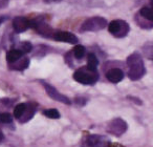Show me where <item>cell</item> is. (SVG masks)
<instances>
[{"label":"cell","instance_id":"1","mask_svg":"<svg viewBox=\"0 0 153 147\" xmlns=\"http://www.w3.org/2000/svg\"><path fill=\"white\" fill-rule=\"evenodd\" d=\"M127 65L129 67L128 76H129V78L132 81L140 80L146 72V68H145L143 59L140 54L137 53L131 54L127 58Z\"/></svg>","mask_w":153,"mask_h":147},{"label":"cell","instance_id":"2","mask_svg":"<svg viewBox=\"0 0 153 147\" xmlns=\"http://www.w3.org/2000/svg\"><path fill=\"white\" fill-rule=\"evenodd\" d=\"M74 79L81 84L92 85L98 81L99 75L97 72V69H90L88 66H85V67L80 68L74 72Z\"/></svg>","mask_w":153,"mask_h":147},{"label":"cell","instance_id":"3","mask_svg":"<svg viewBox=\"0 0 153 147\" xmlns=\"http://www.w3.org/2000/svg\"><path fill=\"white\" fill-rule=\"evenodd\" d=\"M108 31L117 38L125 37L129 32V25L123 20H113L108 24Z\"/></svg>","mask_w":153,"mask_h":147},{"label":"cell","instance_id":"4","mask_svg":"<svg viewBox=\"0 0 153 147\" xmlns=\"http://www.w3.org/2000/svg\"><path fill=\"white\" fill-rule=\"evenodd\" d=\"M107 25L106 19L102 17H92L87 19L81 26L82 32H86V31H91V32H96V31L103 30L105 26Z\"/></svg>","mask_w":153,"mask_h":147},{"label":"cell","instance_id":"5","mask_svg":"<svg viewBox=\"0 0 153 147\" xmlns=\"http://www.w3.org/2000/svg\"><path fill=\"white\" fill-rule=\"evenodd\" d=\"M42 84H43V86H44L45 90H46L47 95H48L51 99H53V100H56V101H59V102H62V103H64V104H67V105L70 104L69 99L66 96H64V95L60 94L53 86H51V84H48V83H45V82H42Z\"/></svg>","mask_w":153,"mask_h":147},{"label":"cell","instance_id":"6","mask_svg":"<svg viewBox=\"0 0 153 147\" xmlns=\"http://www.w3.org/2000/svg\"><path fill=\"white\" fill-rule=\"evenodd\" d=\"M108 130L114 136H122L127 130V123L124 120L117 118V119H114L110 122L108 126Z\"/></svg>","mask_w":153,"mask_h":147},{"label":"cell","instance_id":"7","mask_svg":"<svg viewBox=\"0 0 153 147\" xmlns=\"http://www.w3.org/2000/svg\"><path fill=\"white\" fill-rule=\"evenodd\" d=\"M84 147H109V142L102 136H92L87 137Z\"/></svg>","mask_w":153,"mask_h":147},{"label":"cell","instance_id":"8","mask_svg":"<svg viewBox=\"0 0 153 147\" xmlns=\"http://www.w3.org/2000/svg\"><path fill=\"white\" fill-rule=\"evenodd\" d=\"M30 21L25 17H16L13 20V28L17 33L25 32L28 28H30Z\"/></svg>","mask_w":153,"mask_h":147},{"label":"cell","instance_id":"9","mask_svg":"<svg viewBox=\"0 0 153 147\" xmlns=\"http://www.w3.org/2000/svg\"><path fill=\"white\" fill-rule=\"evenodd\" d=\"M53 38L57 41H61V42H67L70 44H76L78 42V38L76 35H74L72 33L69 32H59L56 33Z\"/></svg>","mask_w":153,"mask_h":147},{"label":"cell","instance_id":"10","mask_svg":"<svg viewBox=\"0 0 153 147\" xmlns=\"http://www.w3.org/2000/svg\"><path fill=\"white\" fill-rule=\"evenodd\" d=\"M106 78L112 83H119L124 79V72L120 68H111L107 72Z\"/></svg>","mask_w":153,"mask_h":147},{"label":"cell","instance_id":"11","mask_svg":"<svg viewBox=\"0 0 153 147\" xmlns=\"http://www.w3.org/2000/svg\"><path fill=\"white\" fill-rule=\"evenodd\" d=\"M35 109H36V105L35 104H26L24 113L22 115V117L20 118L19 120L21 122H26V121H28V120H30L35 113Z\"/></svg>","mask_w":153,"mask_h":147},{"label":"cell","instance_id":"12","mask_svg":"<svg viewBox=\"0 0 153 147\" xmlns=\"http://www.w3.org/2000/svg\"><path fill=\"white\" fill-rule=\"evenodd\" d=\"M30 65V60L27 58H20L19 60H17L16 62L12 63V68L14 69H17V70H23L25 68L28 67Z\"/></svg>","mask_w":153,"mask_h":147},{"label":"cell","instance_id":"13","mask_svg":"<svg viewBox=\"0 0 153 147\" xmlns=\"http://www.w3.org/2000/svg\"><path fill=\"white\" fill-rule=\"evenodd\" d=\"M23 53L20 49H11L9 53L7 54V60L10 63H14L17 60H19L22 57Z\"/></svg>","mask_w":153,"mask_h":147},{"label":"cell","instance_id":"14","mask_svg":"<svg viewBox=\"0 0 153 147\" xmlns=\"http://www.w3.org/2000/svg\"><path fill=\"white\" fill-rule=\"evenodd\" d=\"M99 65V60L94 54H89L87 57V66L90 69H97Z\"/></svg>","mask_w":153,"mask_h":147},{"label":"cell","instance_id":"15","mask_svg":"<svg viewBox=\"0 0 153 147\" xmlns=\"http://www.w3.org/2000/svg\"><path fill=\"white\" fill-rule=\"evenodd\" d=\"M140 14L144 18H146V19L150 20V21H153V9L145 7H143V9H140Z\"/></svg>","mask_w":153,"mask_h":147},{"label":"cell","instance_id":"16","mask_svg":"<svg viewBox=\"0 0 153 147\" xmlns=\"http://www.w3.org/2000/svg\"><path fill=\"white\" fill-rule=\"evenodd\" d=\"M25 107H26L25 103H21V104H18L17 106L15 107V109H14V116H15V118H17V119L19 120L20 118L22 117V115L24 113Z\"/></svg>","mask_w":153,"mask_h":147},{"label":"cell","instance_id":"17","mask_svg":"<svg viewBox=\"0 0 153 147\" xmlns=\"http://www.w3.org/2000/svg\"><path fill=\"white\" fill-rule=\"evenodd\" d=\"M74 55L76 59H81V58H83L84 55H85V47H84L83 45H80V44L76 45L74 49Z\"/></svg>","mask_w":153,"mask_h":147},{"label":"cell","instance_id":"18","mask_svg":"<svg viewBox=\"0 0 153 147\" xmlns=\"http://www.w3.org/2000/svg\"><path fill=\"white\" fill-rule=\"evenodd\" d=\"M43 115L46 116L47 118H51V119H59V118H60L59 110H58V109H56V108L46 109V110L43 111Z\"/></svg>","mask_w":153,"mask_h":147},{"label":"cell","instance_id":"19","mask_svg":"<svg viewBox=\"0 0 153 147\" xmlns=\"http://www.w3.org/2000/svg\"><path fill=\"white\" fill-rule=\"evenodd\" d=\"M144 51V54L148 59L153 60V43H148L144 46L143 49Z\"/></svg>","mask_w":153,"mask_h":147},{"label":"cell","instance_id":"20","mask_svg":"<svg viewBox=\"0 0 153 147\" xmlns=\"http://www.w3.org/2000/svg\"><path fill=\"white\" fill-rule=\"evenodd\" d=\"M33 49V45L30 44V42H22L21 45H20V51H22V53H30V51H32Z\"/></svg>","mask_w":153,"mask_h":147},{"label":"cell","instance_id":"21","mask_svg":"<svg viewBox=\"0 0 153 147\" xmlns=\"http://www.w3.org/2000/svg\"><path fill=\"white\" fill-rule=\"evenodd\" d=\"M0 122H1V123H11L12 116L10 115V113H0Z\"/></svg>","mask_w":153,"mask_h":147},{"label":"cell","instance_id":"22","mask_svg":"<svg viewBox=\"0 0 153 147\" xmlns=\"http://www.w3.org/2000/svg\"><path fill=\"white\" fill-rule=\"evenodd\" d=\"M3 139H4V134H3L2 130L0 129V143L2 142V141H3Z\"/></svg>","mask_w":153,"mask_h":147},{"label":"cell","instance_id":"23","mask_svg":"<svg viewBox=\"0 0 153 147\" xmlns=\"http://www.w3.org/2000/svg\"><path fill=\"white\" fill-rule=\"evenodd\" d=\"M3 21V19H2V18H1V17H0V23H1V22H2Z\"/></svg>","mask_w":153,"mask_h":147},{"label":"cell","instance_id":"24","mask_svg":"<svg viewBox=\"0 0 153 147\" xmlns=\"http://www.w3.org/2000/svg\"><path fill=\"white\" fill-rule=\"evenodd\" d=\"M151 5H152V9H153V0H151Z\"/></svg>","mask_w":153,"mask_h":147},{"label":"cell","instance_id":"25","mask_svg":"<svg viewBox=\"0 0 153 147\" xmlns=\"http://www.w3.org/2000/svg\"><path fill=\"white\" fill-rule=\"evenodd\" d=\"M53 1H58V0H53Z\"/></svg>","mask_w":153,"mask_h":147}]
</instances>
